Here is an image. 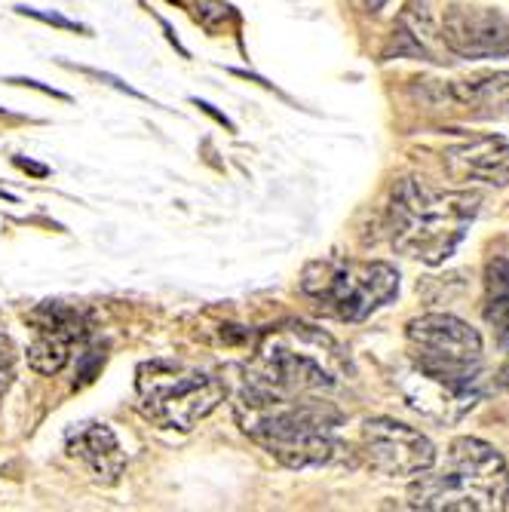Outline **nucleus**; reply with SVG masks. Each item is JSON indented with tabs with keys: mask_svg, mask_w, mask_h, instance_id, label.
<instances>
[{
	"mask_svg": "<svg viewBox=\"0 0 509 512\" xmlns=\"http://www.w3.org/2000/svg\"><path fill=\"white\" fill-rule=\"evenodd\" d=\"M10 384H13V347L4 335H0V402H4Z\"/></svg>",
	"mask_w": 509,
	"mask_h": 512,
	"instance_id": "15",
	"label": "nucleus"
},
{
	"mask_svg": "<svg viewBox=\"0 0 509 512\" xmlns=\"http://www.w3.org/2000/svg\"><path fill=\"white\" fill-rule=\"evenodd\" d=\"M301 292L341 322H362L399 295V270L387 261L319 258L301 273Z\"/></svg>",
	"mask_w": 509,
	"mask_h": 512,
	"instance_id": "6",
	"label": "nucleus"
},
{
	"mask_svg": "<svg viewBox=\"0 0 509 512\" xmlns=\"http://www.w3.org/2000/svg\"><path fill=\"white\" fill-rule=\"evenodd\" d=\"M359 451L368 467L390 479H411L436 463V448L421 430L387 421V417H375V421L362 424Z\"/></svg>",
	"mask_w": 509,
	"mask_h": 512,
	"instance_id": "9",
	"label": "nucleus"
},
{
	"mask_svg": "<svg viewBox=\"0 0 509 512\" xmlns=\"http://www.w3.org/2000/svg\"><path fill=\"white\" fill-rule=\"evenodd\" d=\"M350 4L356 7V10H362V13H378L387 0H350Z\"/></svg>",
	"mask_w": 509,
	"mask_h": 512,
	"instance_id": "16",
	"label": "nucleus"
},
{
	"mask_svg": "<svg viewBox=\"0 0 509 512\" xmlns=\"http://www.w3.org/2000/svg\"><path fill=\"white\" fill-rule=\"evenodd\" d=\"M68 451L105 482H117L123 476L126 454L108 424H83L77 433H71Z\"/></svg>",
	"mask_w": 509,
	"mask_h": 512,
	"instance_id": "12",
	"label": "nucleus"
},
{
	"mask_svg": "<svg viewBox=\"0 0 509 512\" xmlns=\"http://www.w3.org/2000/svg\"><path fill=\"white\" fill-rule=\"evenodd\" d=\"M503 384H506V387H509V371H506V378H503Z\"/></svg>",
	"mask_w": 509,
	"mask_h": 512,
	"instance_id": "17",
	"label": "nucleus"
},
{
	"mask_svg": "<svg viewBox=\"0 0 509 512\" xmlns=\"http://www.w3.org/2000/svg\"><path fill=\"white\" fill-rule=\"evenodd\" d=\"M34 335L28 344V365L37 375H59L71 362L74 347L83 344L89 322L86 313L59 301H46L31 313Z\"/></svg>",
	"mask_w": 509,
	"mask_h": 512,
	"instance_id": "10",
	"label": "nucleus"
},
{
	"mask_svg": "<svg viewBox=\"0 0 509 512\" xmlns=\"http://www.w3.org/2000/svg\"><path fill=\"white\" fill-rule=\"evenodd\" d=\"M451 96L479 117L509 120V74H488L479 80L454 83Z\"/></svg>",
	"mask_w": 509,
	"mask_h": 512,
	"instance_id": "13",
	"label": "nucleus"
},
{
	"mask_svg": "<svg viewBox=\"0 0 509 512\" xmlns=\"http://www.w3.org/2000/svg\"><path fill=\"white\" fill-rule=\"evenodd\" d=\"M408 506L427 512H500L509 506V467L488 442L460 436L448 445L442 467L414 476Z\"/></svg>",
	"mask_w": 509,
	"mask_h": 512,
	"instance_id": "4",
	"label": "nucleus"
},
{
	"mask_svg": "<svg viewBox=\"0 0 509 512\" xmlns=\"http://www.w3.org/2000/svg\"><path fill=\"white\" fill-rule=\"evenodd\" d=\"M408 378L405 399L436 417L460 421L482 396V338L470 322L451 313H427L405 329Z\"/></svg>",
	"mask_w": 509,
	"mask_h": 512,
	"instance_id": "1",
	"label": "nucleus"
},
{
	"mask_svg": "<svg viewBox=\"0 0 509 512\" xmlns=\"http://www.w3.org/2000/svg\"><path fill=\"white\" fill-rule=\"evenodd\" d=\"M237 421L249 439L292 470L326 467L341 457V411L319 396H286L246 384L237 396Z\"/></svg>",
	"mask_w": 509,
	"mask_h": 512,
	"instance_id": "2",
	"label": "nucleus"
},
{
	"mask_svg": "<svg viewBox=\"0 0 509 512\" xmlns=\"http://www.w3.org/2000/svg\"><path fill=\"white\" fill-rule=\"evenodd\" d=\"M135 390L142 411L166 430H194L224 399V387L215 375L172 359L138 365Z\"/></svg>",
	"mask_w": 509,
	"mask_h": 512,
	"instance_id": "7",
	"label": "nucleus"
},
{
	"mask_svg": "<svg viewBox=\"0 0 509 512\" xmlns=\"http://www.w3.org/2000/svg\"><path fill=\"white\" fill-rule=\"evenodd\" d=\"M347 378V356L332 335L304 322L270 329L255 353L252 381L286 396H322Z\"/></svg>",
	"mask_w": 509,
	"mask_h": 512,
	"instance_id": "5",
	"label": "nucleus"
},
{
	"mask_svg": "<svg viewBox=\"0 0 509 512\" xmlns=\"http://www.w3.org/2000/svg\"><path fill=\"white\" fill-rule=\"evenodd\" d=\"M448 175L488 181L509 188V138L503 135H470L445 151L442 157Z\"/></svg>",
	"mask_w": 509,
	"mask_h": 512,
	"instance_id": "11",
	"label": "nucleus"
},
{
	"mask_svg": "<svg viewBox=\"0 0 509 512\" xmlns=\"http://www.w3.org/2000/svg\"><path fill=\"white\" fill-rule=\"evenodd\" d=\"M479 206L476 191H442L418 178H402L387 206L390 243L405 258L442 264L464 243Z\"/></svg>",
	"mask_w": 509,
	"mask_h": 512,
	"instance_id": "3",
	"label": "nucleus"
},
{
	"mask_svg": "<svg viewBox=\"0 0 509 512\" xmlns=\"http://www.w3.org/2000/svg\"><path fill=\"white\" fill-rule=\"evenodd\" d=\"M411 37L436 40L445 53L460 59H509V19L497 10L445 0L433 7L430 0L405 13Z\"/></svg>",
	"mask_w": 509,
	"mask_h": 512,
	"instance_id": "8",
	"label": "nucleus"
},
{
	"mask_svg": "<svg viewBox=\"0 0 509 512\" xmlns=\"http://www.w3.org/2000/svg\"><path fill=\"white\" fill-rule=\"evenodd\" d=\"M485 322L500 350H509V258H491L485 267Z\"/></svg>",
	"mask_w": 509,
	"mask_h": 512,
	"instance_id": "14",
	"label": "nucleus"
}]
</instances>
